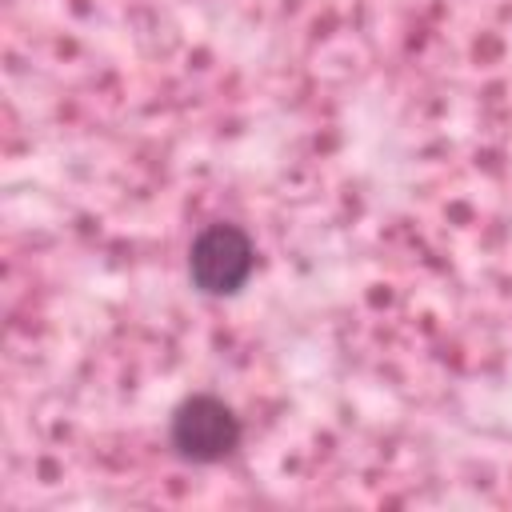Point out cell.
I'll return each mask as SVG.
<instances>
[{
	"label": "cell",
	"mask_w": 512,
	"mask_h": 512,
	"mask_svg": "<svg viewBox=\"0 0 512 512\" xmlns=\"http://www.w3.org/2000/svg\"><path fill=\"white\" fill-rule=\"evenodd\" d=\"M168 444L188 464H220L240 448V416L220 396L192 392L168 416Z\"/></svg>",
	"instance_id": "6da1fadb"
},
{
	"label": "cell",
	"mask_w": 512,
	"mask_h": 512,
	"mask_svg": "<svg viewBox=\"0 0 512 512\" xmlns=\"http://www.w3.org/2000/svg\"><path fill=\"white\" fill-rule=\"evenodd\" d=\"M256 268V244L240 224H204L188 244V280L204 296H232Z\"/></svg>",
	"instance_id": "7a4b0ae2"
}]
</instances>
